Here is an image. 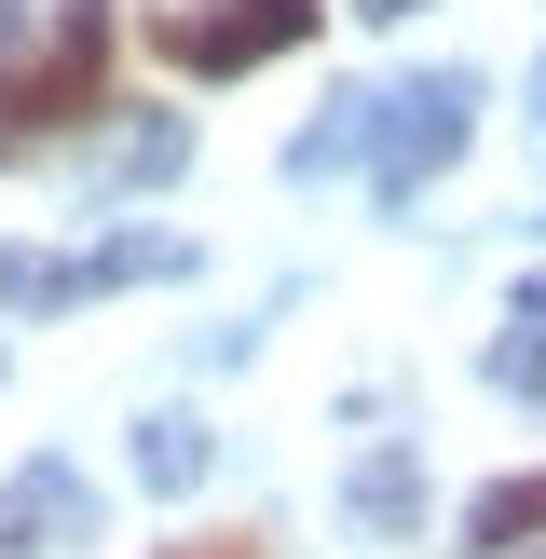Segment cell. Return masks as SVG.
Masks as SVG:
<instances>
[{
    "instance_id": "obj_5",
    "label": "cell",
    "mask_w": 546,
    "mask_h": 559,
    "mask_svg": "<svg viewBox=\"0 0 546 559\" xmlns=\"http://www.w3.org/2000/svg\"><path fill=\"white\" fill-rule=\"evenodd\" d=\"M55 533H82V478L69 464H14L0 478V559H41Z\"/></svg>"
},
{
    "instance_id": "obj_3",
    "label": "cell",
    "mask_w": 546,
    "mask_h": 559,
    "mask_svg": "<svg viewBox=\"0 0 546 559\" xmlns=\"http://www.w3.org/2000/svg\"><path fill=\"white\" fill-rule=\"evenodd\" d=\"M464 109H478V82H451V69L382 96V136H369V191H382V205H410V191L464 151Z\"/></svg>"
},
{
    "instance_id": "obj_11",
    "label": "cell",
    "mask_w": 546,
    "mask_h": 559,
    "mask_svg": "<svg viewBox=\"0 0 546 559\" xmlns=\"http://www.w3.org/2000/svg\"><path fill=\"white\" fill-rule=\"evenodd\" d=\"M355 14H369V27H396V14H424V0H355Z\"/></svg>"
},
{
    "instance_id": "obj_9",
    "label": "cell",
    "mask_w": 546,
    "mask_h": 559,
    "mask_svg": "<svg viewBox=\"0 0 546 559\" xmlns=\"http://www.w3.org/2000/svg\"><path fill=\"white\" fill-rule=\"evenodd\" d=\"M410 506H424V478H410V451H369V464H355V519H382V533H396Z\"/></svg>"
},
{
    "instance_id": "obj_13",
    "label": "cell",
    "mask_w": 546,
    "mask_h": 559,
    "mask_svg": "<svg viewBox=\"0 0 546 559\" xmlns=\"http://www.w3.org/2000/svg\"><path fill=\"white\" fill-rule=\"evenodd\" d=\"M519 559H546V546H519Z\"/></svg>"
},
{
    "instance_id": "obj_10",
    "label": "cell",
    "mask_w": 546,
    "mask_h": 559,
    "mask_svg": "<svg viewBox=\"0 0 546 559\" xmlns=\"http://www.w3.org/2000/svg\"><path fill=\"white\" fill-rule=\"evenodd\" d=\"M164 559H260V546H246V533H205V546H164Z\"/></svg>"
},
{
    "instance_id": "obj_2",
    "label": "cell",
    "mask_w": 546,
    "mask_h": 559,
    "mask_svg": "<svg viewBox=\"0 0 546 559\" xmlns=\"http://www.w3.org/2000/svg\"><path fill=\"white\" fill-rule=\"evenodd\" d=\"M314 14L328 0H151V55L191 69V82H233V69H260V55H300Z\"/></svg>"
},
{
    "instance_id": "obj_1",
    "label": "cell",
    "mask_w": 546,
    "mask_h": 559,
    "mask_svg": "<svg viewBox=\"0 0 546 559\" xmlns=\"http://www.w3.org/2000/svg\"><path fill=\"white\" fill-rule=\"evenodd\" d=\"M109 109V0H0V164Z\"/></svg>"
},
{
    "instance_id": "obj_4",
    "label": "cell",
    "mask_w": 546,
    "mask_h": 559,
    "mask_svg": "<svg viewBox=\"0 0 546 559\" xmlns=\"http://www.w3.org/2000/svg\"><path fill=\"white\" fill-rule=\"evenodd\" d=\"M191 246H164V233H123V246H82V260H55V246H14L0 260V300L14 314H69V300H96V287H136V273H178Z\"/></svg>"
},
{
    "instance_id": "obj_12",
    "label": "cell",
    "mask_w": 546,
    "mask_h": 559,
    "mask_svg": "<svg viewBox=\"0 0 546 559\" xmlns=\"http://www.w3.org/2000/svg\"><path fill=\"white\" fill-rule=\"evenodd\" d=\"M533 109H546V69H533Z\"/></svg>"
},
{
    "instance_id": "obj_6",
    "label": "cell",
    "mask_w": 546,
    "mask_h": 559,
    "mask_svg": "<svg viewBox=\"0 0 546 559\" xmlns=\"http://www.w3.org/2000/svg\"><path fill=\"white\" fill-rule=\"evenodd\" d=\"M519 546H546V464L533 478H491L464 506V559H519Z\"/></svg>"
},
{
    "instance_id": "obj_7",
    "label": "cell",
    "mask_w": 546,
    "mask_h": 559,
    "mask_svg": "<svg viewBox=\"0 0 546 559\" xmlns=\"http://www.w3.org/2000/svg\"><path fill=\"white\" fill-rule=\"evenodd\" d=\"M205 424H191V409H164V424H136V478H151V491H191V478H205Z\"/></svg>"
},
{
    "instance_id": "obj_8",
    "label": "cell",
    "mask_w": 546,
    "mask_h": 559,
    "mask_svg": "<svg viewBox=\"0 0 546 559\" xmlns=\"http://www.w3.org/2000/svg\"><path fill=\"white\" fill-rule=\"evenodd\" d=\"M491 382H506V396H546V273H533V287H519L506 342H491Z\"/></svg>"
}]
</instances>
